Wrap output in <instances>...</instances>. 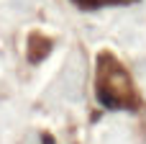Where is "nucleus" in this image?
<instances>
[{
	"label": "nucleus",
	"instance_id": "1",
	"mask_svg": "<svg viewBox=\"0 0 146 144\" xmlns=\"http://www.w3.org/2000/svg\"><path fill=\"white\" fill-rule=\"evenodd\" d=\"M98 95L105 106L110 108H131L136 103V90L128 77V72L110 57H100V70H98Z\"/></svg>",
	"mask_w": 146,
	"mask_h": 144
},
{
	"label": "nucleus",
	"instance_id": "2",
	"mask_svg": "<svg viewBox=\"0 0 146 144\" xmlns=\"http://www.w3.org/2000/svg\"><path fill=\"white\" fill-rule=\"evenodd\" d=\"M82 8H100V5H110V3H126V0H77Z\"/></svg>",
	"mask_w": 146,
	"mask_h": 144
}]
</instances>
